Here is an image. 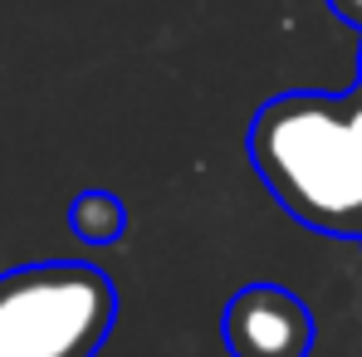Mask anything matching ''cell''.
I'll return each instance as SVG.
<instances>
[{
    "instance_id": "obj_6",
    "label": "cell",
    "mask_w": 362,
    "mask_h": 357,
    "mask_svg": "<svg viewBox=\"0 0 362 357\" xmlns=\"http://www.w3.org/2000/svg\"><path fill=\"white\" fill-rule=\"evenodd\" d=\"M358 88H362V69H358Z\"/></svg>"
},
{
    "instance_id": "obj_2",
    "label": "cell",
    "mask_w": 362,
    "mask_h": 357,
    "mask_svg": "<svg viewBox=\"0 0 362 357\" xmlns=\"http://www.w3.org/2000/svg\"><path fill=\"white\" fill-rule=\"evenodd\" d=\"M118 289L83 259H45L0 274V357H98Z\"/></svg>"
},
{
    "instance_id": "obj_3",
    "label": "cell",
    "mask_w": 362,
    "mask_h": 357,
    "mask_svg": "<svg viewBox=\"0 0 362 357\" xmlns=\"http://www.w3.org/2000/svg\"><path fill=\"white\" fill-rule=\"evenodd\" d=\"M230 357H308L313 308L284 284H245L221 313Z\"/></svg>"
},
{
    "instance_id": "obj_1",
    "label": "cell",
    "mask_w": 362,
    "mask_h": 357,
    "mask_svg": "<svg viewBox=\"0 0 362 357\" xmlns=\"http://www.w3.org/2000/svg\"><path fill=\"white\" fill-rule=\"evenodd\" d=\"M245 147L299 226L362 245V88L348 98L279 93L250 118Z\"/></svg>"
},
{
    "instance_id": "obj_4",
    "label": "cell",
    "mask_w": 362,
    "mask_h": 357,
    "mask_svg": "<svg viewBox=\"0 0 362 357\" xmlns=\"http://www.w3.org/2000/svg\"><path fill=\"white\" fill-rule=\"evenodd\" d=\"M69 230L88 245H113L127 230V206L113 191H78L69 201Z\"/></svg>"
},
{
    "instance_id": "obj_5",
    "label": "cell",
    "mask_w": 362,
    "mask_h": 357,
    "mask_svg": "<svg viewBox=\"0 0 362 357\" xmlns=\"http://www.w3.org/2000/svg\"><path fill=\"white\" fill-rule=\"evenodd\" d=\"M328 5H333L338 20H348V25H358V30H362V0H328Z\"/></svg>"
}]
</instances>
